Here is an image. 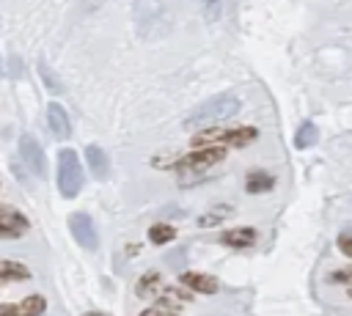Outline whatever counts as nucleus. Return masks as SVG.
I'll return each instance as SVG.
<instances>
[{"instance_id": "obj_1", "label": "nucleus", "mask_w": 352, "mask_h": 316, "mask_svg": "<svg viewBox=\"0 0 352 316\" xmlns=\"http://www.w3.org/2000/svg\"><path fill=\"white\" fill-rule=\"evenodd\" d=\"M239 113V99L231 96V93H223V96H212L206 99L204 104H198L190 115H187V126H198V124H217V121H226L231 115Z\"/></svg>"}, {"instance_id": "obj_2", "label": "nucleus", "mask_w": 352, "mask_h": 316, "mask_svg": "<svg viewBox=\"0 0 352 316\" xmlns=\"http://www.w3.org/2000/svg\"><path fill=\"white\" fill-rule=\"evenodd\" d=\"M58 190L63 198H74L82 190V165L72 148H60L58 154Z\"/></svg>"}, {"instance_id": "obj_3", "label": "nucleus", "mask_w": 352, "mask_h": 316, "mask_svg": "<svg viewBox=\"0 0 352 316\" xmlns=\"http://www.w3.org/2000/svg\"><path fill=\"white\" fill-rule=\"evenodd\" d=\"M256 140V129H250V126H239V129H209V132H201V135H195L192 137V146L198 148H204L206 143H214V146H220V143H226V146H236V148H245L248 143H253Z\"/></svg>"}, {"instance_id": "obj_4", "label": "nucleus", "mask_w": 352, "mask_h": 316, "mask_svg": "<svg viewBox=\"0 0 352 316\" xmlns=\"http://www.w3.org/2000/svg\"><path fill=\"white\" fill-rule=\"evenodd\" d=\"M19 157H22V162L28 165L30 173H36L38 179L47 176V157H44V148H41V143H38L33 135H28V132L19 137Z\"/></svg>"}, {"instance_id": "obj_5", "label": "nucleus", "mask_w": 352, "mask_h": 316, "mask_svg": "<svg viewBox=\"0 0 352 316\" xmlns=\"http://www.w3.org/2000/svg\"><path fill=\"white\" fill-rule=\"evenodd\" d=\"M223 157H226V148H223V146H204V148H195L192 154L182 157V159L176 162V168H179V170H204V168L217 165Z\"/></svg>"}, {"instance_id": "obj_6", "label": "nucleus", "mask_w": 352, "mask_h": 316, "mask_svg": "<svg viewBox=\"0 0 352 316\" xmlns=\"http://www.w3.org/2000/svg\"><path fill=\"white\" fill-rule=\"evenodd\" d=\"M69 228H72V236L77 239L80 247H85V250H96L99 247V236H96V225H94L91 214L74 212L69 217Z\"/></svg>"}, {"instance_id": "obj_7", "label": "nucleus", "mask_w": 352, "mask_h": 316, "mask_svg": "<svg viewBox=\"0 0 352 316\" xmlns=\"http://www.w3.org/2000/svg\"><path fill=\"white\" fill-rule=\"evenodd\" d=\"M28 228H30V220L19 209L0 203V239H19L28 234Z\"/></svg>"}, {"instance_id": "obj_8", "label": "nucleus", "mask_w": 352, "mask_h": 316, "mask_svg": "<svg viewBox=\"0 0 352 316\" xmlns=\"http://www.w3.org/2000/svg\"><path fill=\"white\" fill-rule=\"evenodd\" d=\"M47 311V300L41 294L22 297L19 302H6L0 305V316H41Z\"/></svg>"}, {"instance_id": "obj_9", "label": "nucleus", "mask_w": 352, "mask_h": 316, "mask_svg": "<svg viewBox=\"0 0 352 316\" xmlns=\"http://www.w3.org/2000/svg\"><path fill=\"white\" fill-rule=\"evenodd\" d=\"M47 124H50L52 137H58V140H66V137L72 135L69 115H66V110H63L58 102H50V104H47Z\"/></svg>"}, {"instance_id": "obj_10", "label": "nucleus", "mask_w": 352, "mask_h": 316, "mask_svg": "<svg viewBox=\"0 0 352 316\" xmlns=\"http://www.w3.org/2000/svg\"><path fill=\"white\" fill-rule=\"evenodd\" d=\"M182 283L198 294H214L217 291V280L209 278V275H201V272H184L182 275Z\"/></svg>"}, {"instance_id": "obj_11", "label": "nucleus", "mask_w": 352, "mask_h": 316, "mask_svg": "<svg viewBox=\"0 0 352 316\" xmlns=\"http://www.w3.org/2000/svg\"><path fill=\"white\" fill-rule=\"evenodd\" d=\"M85 159H88V168H91V173H94L96 179H107L110 162H107V154H104L99 146H88V148H85Z\"/></svg>"}, {"instance_id": "obj_12", "label": "nucleus", "mask_w": 352, "mask_h": 316, "mask_svg": "<svg viewBox=\"0 0 352 316\" xmlns=\"http://www.w3.org/2000/svg\"><path fill=\"white\" fill-rule=\"evenodd\" d=\"M220 242L228 247H250L256 242V231L253 228H231V231L220 234Z\"/></svg>"}, {"instance_id": "obj_13", "label": "nucleus", "mask_w": 352, "mask_h": 316, "mask_svg": "<svg viewBox=\"0 0 352 316\" xmlns=\"http://www.w3.org/2000/svg\"><path fill=\"white\" fill-rule=\"evenodd\" d=\"M30 278V269L19 261H0V286L3 283H11V280H28Z\"/></svg>"}, {"instance_id": "obj_14", "label": "nucleus", "mask_w": 352, "mask_h": 316, "mask_svg": "<svg viewBox=\"0 0 352 316\" xmlns=\"http://www.w3.org/2000/svg\"><path fill=\"white\" fill-rule=\"evenodd\" d=\"M272 184H275V179H272L270 173H264V170H253V173L248 176V181H245V187H248L250 195L267 192V190H272Z\"/></svg>"}, {"instance_id": "obj_15", "label": "nucleus", "mask_w": 352, "mask_h": 316, "mask_svg": "<svg viewBox=\"0 0 352 316\" xmlns=\"http://www.w3.org/2000/svg\"><path fill=\"white\" fill-rule=\"evenodd\" d=\"M162 289V278H160V272H146L140 280H138V286H135V291H138V297H154L157 291Z\"/></svg>"}, {"instance_id": "obj_16", "label": "nucleus", "mask_w": 352, "mask_h": 316, "mask_svg": "<svg viewBox=\"0 0 352 316\" xmlns=\"http://www.w3.org/2000/svg\"><path fill=\"white\" fill-rule=\"evenodd\" d=\"M316 140H319V129H316V124H311V121H305V124L297 129V135H294V146H297V148H311V146H316Z\"/></svg>"}, {"instance_id": "obj_17", "label": "nucleus", "mask_w": 352, "mask_h": 316, "mask_svg": "<svg viewBox=\"0 0 352 316\" xmlns=\"http://www.w3.org/2000/svg\"><path fill=\"white\" fill-rule=\"evenodd\" d=\"M173 239H176V228L168 225V223H154V225L148 228V242H151V245H168V242H173Z\"/></svg>"}, {"instance_id": "obj_18", "label": "nucleus", "mask_w": 352, "mask_h": 316, "mask_svg": "<svg viewBox=\"0 0 352 316\" xmlns=\"http://www.w3.org/2000/svg\"><path fill=\"white\" fill-rule=\"evenodd\" d=\"M195 5L206 22H217L223 16V0H195Z\"/></svg>"}, {"instance_id": "obj_19", "label": "nucleus", "mask_w": 352, "mask_h": 316, "mask_svg": "<svg viewBox=\"0 0 352 316\" xmlns=\"http://www.w3.org/2000/svg\"><path fill=\"white\" fill-rule=\"evenodd\" d=\"M38 71H41V77H44V85H47L50 91H55V93H60V91H63V85L58 82V77L50 71V66H47L44 60H38Z\"/></svg>"}, {"instance_id": "obj_20", "label": "nucleus", "mask_w": 352, "mask_h": 316, "mask_svg": "<svg viewBox=\"0 0 352 316\" xmlns=\"http://www.w3.org/2000/svg\"><path fill=\"white\" fill-rule=\"evenodd\" d=\"M336 245H338V250H341L344 256H349V258H352V228H344V231L338 234Z\"/></svg>"}, {"instance_id": "obj_21", "label": "nucleus", "mask_w": 352, "mask_h": 316, "mask_svg": "<svg viewBox=\"0 0 352 316\" xmlns=\"http://www.w3.org/2000/svg\"><path fill=\"white\" fill-rule=\"evenodd\" d=\"M223 214H228V206H223V209H214L212 214H204V217H198V225H214V223H220V220H223Z\"/></svg>"}, {"instance_id": "obj_22", "label": "nucleus", "mask_w": 352, "mask_h": 316, "mask_svg": "<svg viewBox=\"0 0 352 316\" xmlns=\"http://www.w3.org/2000/svg\"><path fill=\"white\" fill-rule=\"evenodd\" d=\"M330 280H333V283H349V286H352V269H338Z\"/></svg>"}, {"instance_id": "obj_23", "label": "nucleus", "mask_w": 352, "mask_h": 316, "mask_svg": "<svg viewBox=\"0 0 352 316\" xmlns=\"http://www.w3.org/2000/svg\"><path fill=\"white\" fill-rule=\"evenodd\" d=\"M140 316H176V313H170L165 308H146V311H140Z\"/></svg>"}, {"instance_id": "obj_24", "label": "nucleus", "mask_w": 352, "mask_h": 316, "mask_svg": "<svg viewBox=\"0 0 352 316\" xmlns=\"http://www.w3.org/2000/svg\"><path fill=\"white\" fill-rule=\"evenodd\" d=\"M85 316H104V313H99V311H91V313H85Z\"/></svg>"}, {"instance_id": "obj_25", "label": "nucleus", "mask_w": 352, "mask_h": 316, "mask_svg": "<svg viewBox=\"0 0 352 316\" xmlns=\"http://www.w3.org/2000/svg\"><path fill=\"white\" fill-rule=\"evenodd\" d=\"M349 297H352V286H349Z\"/></svg>"}]
</instances>
